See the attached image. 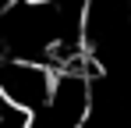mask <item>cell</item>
<instances>
[{
  "label": "cell",
  "instance_id": "cell-1",
  "mask_svg": "<svg viewBox=\"0 0 131 128\" xmlns=\"http://www.w3.org/2000/svg\"><path fill=\"white\" fill-rule=\"evenodd\" d=\"M92 114V78L57 75L46 107L32 117V128H85Z\"/></svg>",
  "mask_w": 131,
  "mask_h": 128
},
{
  "label": "cell",
  "instance_id": "cell-2",
  "mask_svg": "<svg viewBox=\"0 0 131 128\" xmlns=\"http://www.w3.org/2000/svg\"><path fill=\"white\" fill-rule=\"evenodd\" d=\"M57 75L43 68V64H28V61H0V96L14 110H21L28 117H36L46 107L50 93H53Z\"/></svg>",
  "mask_w": 131,
  "mask_h": 128
},
{
  "label": "cell",
  "instance_id": "cell-3",
  "mask_svg": "<svg viewBox=\"0 0 131 128\" xmlns=\"http://www.w3.org/2000/svg\"><path fill=\"white\" fill-rule=\"evenodd\" d=\"M18 4H25V0H0V18H4V14H7V11H14V7H18Z\"/></svg>",
  "mask_w": 131,
  "mask_h": 128
}]
</instances>
